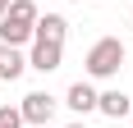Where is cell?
Wrapping results in <instances>:
<instances>
[{"label":"cell","mask_w":133,"mask_h":128,"mask_svg":"<svg viewBox=\"0 0 133 128\" xmlns=\"http://www.w3.org/2000/svg\"><path fill=\"white\" fill-rule=\"evenodd\" d=\"M37 0H9V9L0 14V41L5 46H28L37 32Z\"/></svg>","instance_id":"1"},{"label":"cell","mask_w":133,"mask_h":128,"mask_svg":"<svg viewBox=\"0 0 133 128\" xmlns=\"http://www.w3.org/2000/svg\"><path fill=\"white\" fill-rule=\"evenodd\" d=\"M124 41L119 37H101L92 41V51H87V60H83V69H87V78H115L124 69Z\"/></svg>","instance_id":"2"},{"label":"cell","mask_w":133,"mask_h":128,"mask_svg":"<svg viewBox=\"0 0 133 128\" xmlns=\"http://www.w3.org/2000/svg\"><path fill=\"white\" fill-rule=\"evenodd\" d=\"M18 115H23L28 128H46L55 119V96L51 91H28L23 101H18Z\"/></svg>","instance_id":"3"},{"label":"cell","mask_w":133,"mask_h":128,"mask_svg":"<svg viewBox=\"0 0 133 128\" xmlns=\"http://www.w3.org/2000/svg\"><path fill=\"white\" fill-rule=\"evenodd\" d=\"M60 64H64V46H60V41H41V37H32L28 69H37V73H55Z\"/></svg>","instance_id":"4"},{"label":"cell","mask_w":133,"mask_h":128,"mask_svg":"<svg viewBox=\"0 0 133 128\" xmlns=\"http://www.w3.org/2000/svg\"><path fill=\"white\" fill-rule=\"evenodd\" d=\"M23 69H28L23 46H5V41H0V82H18Z\"/></svg>","instance_id":"5"},{"label":"cell","mask_w":133,"mask_h":128,"mask_svg":"<svg viewBox=\"0 0 133 128\" xmlns=\"http://www.w3.org/2000/svg\"><path fill=\"white\" fill-rule=\"evenodd\" d=\"M96 96H101V91H96L92 82H74V87L64 91V105L74 110V115H92V110H96Z\"/></svg>","instance_id":"6"},{"label":"cell","mask_w":133,"mask_h":128,"mask_svg":"<svg viewBox=\"0 0 133 128\" xmlns=\"http://www.w3.org/2000/svg\"><path fill=\"white\" fill-rule=\"evenodd\" d=\"M32 37H41V41H60V46H64V37H69V18H64V14H41Z\"/></svg>","instance_id":"7"},{"label":"cell","mask_w":133,"mask_h":128,"mask_svg":"<svg viewBox=\"0 0 133 128\" xmlns=\"http://www.w3.org/2000/svg\"><path fill=\"white\" fill-rule=\"evenodd\" d=\"M96 110H101L106 119H124V115L133 110V101L124 96L119 87H110V91H101V96H96Z\"/></svg>","instance_id":"8"},{"label":"cell","mask_w":133,"mask_h":128,"mask_svg":"<svg viewBox=\"0 0 133 128\" xmlns=\"http://www.w3.org/2000/svg\"><path fill=\"white\" fill-rule=\"evenodd\" d=\"M0 128H28L23 115H18V105H5V101H0Z\"/></svg>","instance_id":"9"},{"label":"cell","mask_w":133,"mask_h":128,"mask_svg":"<svg viewBox=\"0 0 133 128\" xmlns=\"http://www.w3.org/2000/svg\"><path fill=\"white\" fill-rule=\"evenodd\" d=\"M5 9H9V0H0V14H5Z\"/></svg>","instance_id":"10"},{"label":"cell","mask_w":133,"mask_h":128,"mask_svg":"<svg viewBox=\"0 0 133 128\" xmlns=\"http://www.w3.org/2000/svg\"><path fill=\"white\" fill-rule=\"evenodd\" d=\"M69 128H87V124H69Z\"/></svg>","instance_id":"11"},{"label":"cell","mask_w":133,"mask_h":128,"mask_svg":"<svg viewBox=\"0 0 133 128\" xmlns=\"http://www.w3.org/2000/svg\"><path fill=\"white\" fill-rule=\"evenodd\" d=\"M129 119H133V110H129Z\"/></svg>","instance_id":"12"},{"label":"cell","mask_w":133,"mask_h":128,"mask_svg":"<svg viewBox=\"0 0 133 128\" xmlns=\"http://www.w3.org/2000/svg\"><path fill=\"white\" fill-rule=\"evenodd\" d=\"M74 5H78V0H74Z\"/></svg>","instance_id":"13"}]
</instances>
